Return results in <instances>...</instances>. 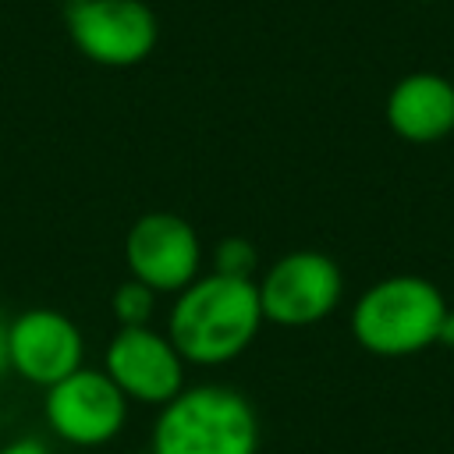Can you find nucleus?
Wrapping results in <instances>:
<instances>
[{
  "mask_svg": "<svg viewBox=\"0 0 454 454\" xmlns=\"http://www.w3.org/2000/svg\"><path fill=\"white\" fill-rule=\"evenodd\" d=\"M184 365L170 337L153 326H121L103 351V372L117 390L149 408H163L184 390Z\"/></svg>",
  "mask_w": 454,
  "mask_h": 454,
  "instance_id": "obj_8",
  "label": "nucleus"
},
{
  "mask_svg": "<svg viewBox=\"0 0 454 454\" xmlns=\"http://www.w3.org/2000/svg\"><path fill=\"white\" fill-rule=\"evenodd\" d=\"M153 305H156V291L145 287V284H138L135 277H128L124 284H117L114 294H110V312L117 316L121 326H149Z\"/></svg>",
  "mask_w": 454,
  "mask_h": 454,
  "instance_id": "obj_11",
  "label": "nucleus"
},
{
  "mask_svg": "<svg viewBox=\"0 0 454 454\" xmlns=\"http://www.w3.org/2000/svg\"><path fill=\"white\" fill-rule=\"evenodd\" d=\"M128 397L103 369H74L43 394V419L50 433L71 447H103L121 436L128 422Z\"/></svg>",
  "mask_w": 454,
  "mask_h": 454,
  "instance_id": "obj_5",
  "label": "nucleus"
},
{
  "mask_svg": "<svg viewBox=\"0 0 454 454\" xmlns=\"http://www.w3.org/2000/svg\"><path fill=\"white\" fill-rule=\"evenodd\" d=\"M7 362L14 376L46 390L85 365V337L67 312L25 309L7 323Z\"/></svg>",
  "mask_w": 454,
  "mask_h": 454,
  "instance_id": "obj_9",
  "label": "nucleus"
},
{
  "mask_svg": "<svg viewBox=\"0 0 454 454\" xmlns=\"http://www.w3.org/2000/svg\"><path fill=\"white\" fill-rule=\"evenodd\" d=\"M436 344H443V348H454V309L443 316V326H440V340Z\"/></svg>",
  "mask_w": 454,
  "mask_h": 454,
  "instance_id": "obj_14",
  "label": "nucleus"
},
{
  "mask_svg": "<svg viewBox=\"0 0 454 454\" xmlns=\"http://www.w3.org/2000/svg\"><path fill=\"white\" fill-rule=\"evenodd\" d=\"M153 454H259L255 404L223 383L184 387L153 422Z\"/></svg>",
  "mask_w": 454,
  "mask_h": 454,
  "instance_id": "obj_3",
  "label": "nucleus"
},
{
  "mask_svg": "<svg viewBox=\"0 0 454 454\" xmlns=\"http://www.w3.org/2000/svg\"><path fill=\"white\" fill-rule=\"evenodd\" d=\"M11 372V362H7V319L0 316V376Z\"/></svg>",
  "mask_w": 454,
  "mask_h": 454,
  "instance_id": "obj_15",
  "label": "nucleus"
},
{
  "mask_svg": "<svg viewBox=\"0 0 454 454\" xmlns=\"http://www.w3.org/2000/svg\"><path fill=\"white\" fill-rule=\"evenodd\" d=\"M262 319L277 326H316L330 319L344 298V273L319 248L284 252L255 280Z\"/></svg>",
  "mask_w": 454,
  "mask_h": 454,
  "instance_id": "obj_4",
  "label": "nucleus"
},
{
  "mask_svg": "<svg viewBox=\"0 0 454 454\" xmlns=\"http://www.w3.org/2000/svg\"><path fill=\"white\" fill-rule=\"evenodd\" d=\"M60 4H64V7H71V4H82V0H60Z\"/></svg>",
  "mask_w": 454,
  "mask_h": 454,
  "instance_id": "obj_16",
  "label": "nucleus"
},
{
  "mask_svg": "<svg viewBox=\"0 0 454 454\" xmlns=\"http://www.w3.org/2000/svg\"><path fill=\"white\" fill-rule=\"evenodd\" d=\"M262 323L255 280L209 270L174 294L167 337L188 365H227L252 348Z\"/></svg>",
  "mask_w": 454,
  "mask_h": 454,
  "instance_id": "obj_1",
  "label": "nucleus"
},
{
  "mask_svg": "<svg viewBox=\"0 0 454 454\" xmlns=\"http://www.w3.org/2000/svg\"><path fill=\"white\" fill-rule=\"evenodd\" d=\"M138 454H153V450H138Z\"/></svg>",
  "mask_w": 454,
  "mask_h": 454,
  "instance_id": "obj_17",
  "label": "nucleus"
},
{
  "mask_svg": "<svg viewBox=\"0 0 454 454\" xmlns=\"http://www.w3.org/2000/svg\"><path fill=\"white\" fill-rule=\"evenodd\" d=\"M0 454H50V447L39 436H18V440H7Z\"/></svg>",
  "mask_w": 454,
  "mask_h": 454,
  "instance_id": "obj_13",
  "label": "nucleus"
},
{
  "mask_svg": "<svg viewBox=\"0 0 454 454\" xmlns=\"http://www.w3.org/2000/svg\"><path fill=\"white\" fill-rule=\"evenodd\" d=\"M213 273H223V277H238V280H255V266H259V252L248 238H220L216 248H213Z\"/></svg>",
  "mask_w": 454,
  "mask_h": 454,
  "instance_id": "obj_12",
  "label": "nucleus"
},
{
  "mask_svg": "<svg viewBox=\"0 0 454 454\" xmlns=\"http://www.w3.org/2000/svg\"><path fill=\"white\" fill-rule=\"evenodd\" d=\"M422 4H426V0H422Z\"/></svg>",
  "mask_w": 454,
  "mask_h": 454,
  "instance_id": "obj_18",
  "label": "nucleus"
},
{
  "mask_svg": "<svg viewBox=\"0 0 454 454\" xmlns=\"http://www.w3.org/2000/svg\"><path fill=\"white\" fill-rule=\"evenodd\" d=\"M383 117L397 138L433 145L454 131V82L436 71H411L387 92Z\"/></svg>",
  "mask_w": 454,
  "mask_h": 454,
  "instance_id": "obj_10",
  "label": "nucleus"
},
{
  "mask_svg": "<svg viewBox=\"0 0 454 454\" xmlns=\"http://www.w3.org/2000/svg\"><path fill=\"white\" fill-rule=\"evenodd\" d=\"M450 312L443 291L419 273H394L369 284L351 309V337L362 351L380 358L422 355L440 340Z\"/></svg>",
  "mask_w": 454,
  "mask_h": 454,
  "instance_id": "obj_2",
  "label": "nucleus"
},
{
  "mask_svg": "<svg viewBox=\"0 0 454 454\" xmlns=\"http://www.w3.org/2000/svg\"><path fill=\"white\" fill-rule=\"evenodd\" d=\"M64 21L74 50L103 67H135L160 39L156 14L142 0H82L64 11Z\"/></svg>",
  "mask_w": 454,
  "mask_h": 454,
  "instance_id": "obj_6",
  "label": "nucleus"
},
{
  "mask_svg": "<svg viewBox=\"0 0 454 454\" xmlns=\"http://www.w3.org/2000/svg\"><path fill=\"white\" fill-rule=\"evenodd\" d=\"M128 273L156 294H177L202 277L199 231L177 213H142L124 238Z\"/></svg>",
  "mask_w": 454,
  "mask_h": 454,
  "instance_id": "obj_7",
  "label": "nucleus"
}]
</instances>
